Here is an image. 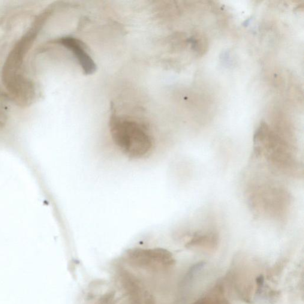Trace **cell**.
<instances>
[{
	"label": "cell",
	"instance_id": "cell-4",
	"mask_svg": "<svg viewBox=\"0 0 304 304\" xmlns=\"http://www.w3.org/2000/svg\"><path fill=\"white\" fill-rule=\"evenodd\" d=\"M218 235L213 232L195 233L189 241L186 246L189 248H200L204 250L212 251L217 247Z\"/></svg>",
	"mask_w": 304,
	"mask_h": 304
},
{
	"label": "cell",
	"instance_id": "cell-3",
	"mask_svg": "<svg viewBox=\"0 0 304 304\" xmlns=\"http://www.w3.org/2000/svg\"><path fill=\"white\" fill-rule=\"evenodd\" d=\"M71 51L77 60L84 73L90 75L96 70L94 61L86 51V47L82 41L73 37H63L56 41Z\"/></svg>",
	"mask_w": 304,
	"mask_h": 304
},
{
	"label": "cell",
	"instance_id": "cell-1",
	"mask_svg": "<svg viewBox=\"0 0 304 304\" xmlns=\"http://www.w3.org/2000/svg\"><path fill=\"white\" fill-rule=\"evenodd\" d=\"M110 128L113 142L127 157L142 159L152 151L154 141L148 128L143 123L113 114Z\"/></svg>",
	"mask_w": 304,
	"mask_h": 304
},
{
	"label": "cell",
	"instance_id": "cell-2",
	"mask_svg": "<svg viewBox=\"0 0 304 304\" xmlns=\"http://www.w3.org/2000/svg\"><path fill=\"white\" fill-rule=\"evenodd\" d=\"M126 257L135 266L158 272L171 269L175 263L172 254L163 248H134L128 251Z\"/></svg>",
	"mask_w": 304,
	"mask_h": 304
},
{
	"label": "cell",
	"instance_id": "cell-5",
	"mask_svg": "<svg viewBox=\"0 0 304 304\" xmlns=\"http://www.w3.org/2000/svg\"><path fill=\"white\" fill-rule=\"evenodd\" d=\"M197 304H227L224 297H208L200 301Z\"/></svg>",
	"mask_w": 304,
	"mask_h": 304
}]
</instances>
